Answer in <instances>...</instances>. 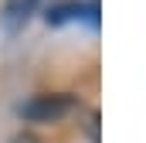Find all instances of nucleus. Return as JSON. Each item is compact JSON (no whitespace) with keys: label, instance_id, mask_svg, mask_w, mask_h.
<instances>
[{"label":"nucleus","instance_id":"nucleus-1","mask_svg":"<svg viewBox=\"0 0 146 143\" xmlns=\"http://www.w3.org/2000/svg\"><path fill=\"white\" fill-rule=\"evenodd\" d=\"M72 106H75L72 96H34L31 102L21 106V116L31 123H54L65 112H72Z\"/></svg>","mask_w":146,"mask_h":143},{"label":"nucleus","instance_id":"nucleus-2","mask_svg":"<svg viewBox=\"0 0 146 143\" xmlns=\"http://www.w3.org/2000/svg\"><path fill=\"white\" fill-rule=\"evenodd\" d=\"M82 14H88L92 21H95V3H61V7H54L51 14H48V24H65V21H75V17H82Z\"/></svg>","mask_w":146,"mask_h":143},{"label":"nucleus","instance_id":"nucleus-3","mask_svg":"<svg viewBox=\"0 0 146 143\" xmlns=\"http://www.w3.org/2000/svg\"><path fill=\"white\" fill-rule=\"evenodd\" d=\"M14 143H37V136H31V133H17Z\"/></svg>","mask_w":146,"mask_h":143}]
</instances>
